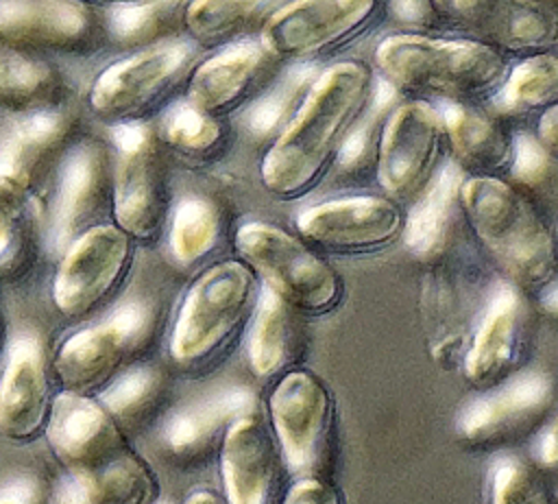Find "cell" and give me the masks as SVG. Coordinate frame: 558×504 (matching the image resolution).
I'll use <instances>...</instances> for the list:
<instances>
[{
  "label": "cell",
  "mask_w": 558,
  "mask_h": 504,
  "mask_svg": "<svg viewBox=\"0 0 558 504\" xmlns=\"http://www.w3.org/2000/svg\"><path fill=\"white\" fill-rule=\"evenodd\" d=\"M377 94L373 63L344 59L320 70L296 113L262 157L264 188L283 201L314 190L338 164L344 142L373 109Z\"/></svg>",
  "instance_id": "6da1fadb"
},
{
  "label": "cell",
  "mask_w": 558,
  "mask_h": 504,
  "mask_svg": "<svg viewBox=\"0 0 558 504\" xmlns=\"http://www.w3.org/2000/svg\"><path fill=\"white\" fill-rule=\"evenodd\" d=\"M458 207L473 238L521 292L558 279V231L541 205L508 177H464Z\"/></svg>",
  "instance_id": "7a4b0ae2"
},
{
  "label": "cell",
  "mask_w": 558,
  "mask_h": 504,
  "mask_svg": "<svg viewBox=\"0 0 558 504\" xmlns=\"http://www.w3.org/2000/svg\"><path fill=\"white\" fill-rule=\"evenodd\" d=\"M510 59L466 37L390 33L373 50V68L397 94L447 105H490L501 92Z\"/></svg>",
  "instance_id": "3957f363"
},
{
  "label": "cell",
  "mask_w": 558,
  "mask_h": 504,
  "mask_svg": "<svg viewBox=\"0 0 558 504\" xmlns=\"http://www.w3.org/2000/svg\"><path fill=\"white\" fill-rule=\"evenodd\" d=\"M46 439L89 504H150L157 482L129 447L113 415L83 393L52 399Z\"/></svg>",
  "instance_id": "277c9868"
},
{
  "label": "cell",
  "mask_w": 558,
  "mask_h": 504,
  "mask_svg": "<svg viewBox=\"0 0 558 504\" xmlns=\"http://www.w3.org/2000/svg\"><path fill=\"white\" fill-rule=\"evenodd\" d=\"M235 249L264 279V286L303 314L331 312L344 292L338 271L305 240L286 229L253 220L235 231Z\"/></svg>",
  "instance_id": "5b68a950"
},
{
  "label": "cell",
  "mask_w": 558,
  "mask_h": 504,
  "mask_svg": "<svg viewBox=\"0 0 558 504\" xmlns=\"http://www.w3.org/2000/svg\"><path fill=\"white\" fill-rule=\"evenodd\" d=\"M255 271L244 260H222L205 268L183 297L170 353L181 364L211 358L240 327L257 299Z\"/></svg>",
  "instance_id": "8992f818"
},
{
  "label": "cell",
  "mask_w": 558,
  "mask_h": 504,
  "mask_svg": "<svg viewBox=\"0 0 558 504\" xmlns=\"http://www.w3.org/2000/svg\"><path fill=\"white\" fill-rule=\"evenodd\" d=\"M386 0H290L268 13L257 41L277 61H316L366 35Z\"/></svg>",
  "instance_id": "52a82bcc"
},
{
  "label": "cell",
  "mask_w": 558,
  "mask_h": 504,
  "mask_svg": "<svg viewBox=\"0 0 558 504\" xmlns=\"http://www.w3.org/2000/svg\"><path fill=\"white\" fill-rule=\"evenodd\" d=\"M375 177L386 196L416 201L447 166L440 107L410 98L399 103L375 137Z\"/></svg>",
  "instance_id": "ba28073f"
},
{
  "label": "cell",
  "mask_w": 558,
  "mask_h": 504,
  "mask_svg": "<svg viewBox=\"0 0 558 504\" xmlns=\"http://www.w3.org/2000/svg\"><path fill=\"white\" fill-rule=\"evenodd\" d=\"M194 52L196 44L192 39H166L109 63L89 85V111L109 127L142 122L192 70Z\"/></svg>",
  "instance_id": "9c48e42d"
},
{
  "label": "cell",
  "mask_w": 558,
  "mask_h": 504,
  "mask_svg": "<svg viewBox=\"0 0 558 504\" xmlns=\"http://www.w3.org/2000/svg\"><path fill=\"white\" fill-rule=\"evenodd\" d=\"M427 11L460 37L506 59L558 52V9L543 0H425Z\"/></svg>",
  "instance_id": "30bf717a"
},
{
  "label": "cell",
  "mask_w": 558,
  "mask_h": 504,
  "mask_svg": "<svg viewBox=\"0 0 558 504\" xmlns=\"http://www.w3.org/2000/svg\"><path fill=\"white\" fill-rule=\"evenodd\" d=\"M116 151L111 199L116 225L133 240H150L168 212V172L155 127L124 122L109 129Z\"/></svg>",
  "instance_id": "8fae6325"
},
{
  "label": "cell",
  "mask_w": 558,
  "mask_h": 504,
  "mask_svg": "<svg viewBox=\"0 0 558 504\" xmlns=\"http://www.w3.org/2000/svg\"><path fill=\"white\" fill-rule=\"evenodd\" d=\"M133 238L118 225H92L63 253L52 279V301L70 319L105 303L126 277Z\"/></svg>",
  "instance_id": "7c38bea8"
},
{
  "label": "cell",
  "mask_w": 558,
  "mask_h": 504,
  "mask_svg": "<svg viewBox=\"0 0 558 504\" xmlns=\"http://www.w3.org/2000/svg\"><path fill=\"white\" fill-rule=\"evenodd\" d=\"M155 327V308L144 299L118 305L105 321L74 332L54 358L65 391L87 393L109 380Z\"/></svg>",
  "instance_id": "4fadbf2b"
},
{
  "label": "cell",
  "mask_w": 558,
  "mask_h": 504,
  "mask_svg": "<svg viewBox=\"0 0 558 504\" xmlns=\"http://www.w3.org/2000/svg\"><path fill=\"white\" fill-rule=\"evenodd\" d=\"M296 229L323 251L360 255L401 240L405 212L386 194H351L301 209Z\"/></svg>",
  "instance_id": "5bb4252c"
},
{
  "label": "cell",
  "mask_w": 558,
  "mask_h": 504,
  "mask_svg": "<svg viewBox=\"0 0 558 504\" xmlns=\"http://www.w3.org/2000/svg\"><path fill=\"white\" fill-rule=\"evenodd\" d=\"M554 399L547 371L525 369L466 401L456 415L458 436L475 447L504 441L534 423Z\"/></svg>",
  "instance_id": "9a60e30c"
},
{
  "label": "cell",
  "mask_w": 558,
  "mask_h": 504,
  "mask_svg": "<svg viewBox=\"0 0 558 504\" xmlns=\"http://www.w3.org/2000/svg\"><path fill=\"white\" fill-rule=\"evenodd\" d=\"M331 395L310 371L286 373L270 395V419L288 467L312 473L318 465L329 425Z\"/></svg>",
  "instance_id": "2e32d148"
},
{
  "label": "cell",
  "mask_w": 558,
  "mask_h": 504,
  "mask_svg": "<svg viewBox=\"0 0 558 504\" xmlns=\"http://www.w3.org/2000/svg\"><path fill=\"white\" fill-rule=\"evenodd\" d=\"M525 323L523 292L506 279L495 284L462 358L464 380L480 391H488L510 377L521 358Z\"/></svg>",
  "instance_id": "e0dca14e"
},
{
  "label": "cell",
  "mask_w": 558,
  "mask_h": 504,
  "mask_svg": "<svg viewBox=\"0 0 558 504\" xmlns=\"http://www.w3.org/2000/svg\"><path fill=\"white\" fill-rule=\"evenodd\" d=\"M109 185V155L98 140H81L65 151L50 205V247L63 253L102 207Z\"/></svg>",
  "instance_id": "ac0fdd59"
},
{
  "label": "cell",
  "mask_w": 558,
  "mask_h": 504,
  "mask_svg": "<svg viewBox=\"0 0 558 504\" xmlns=\"http://www.w3.org/2000/svg\"><path fill=\"white\" fill-rule=\"evenodd\" d=\"M74 116L68 107L44 105L24 111L0 131V196L17 199L39 179L70 137Z\"/></svg>",
  "instance_id": "d6986e66"
},
{
  "label": "cell",
  "mask_w": 558,
  "mask_h": 504,
  "mask_svg": "<svg viewBox=\"0 0 558 504\" xmlns=\"http://www.w3.org/2000/svg\"><path fill=\"white\" fill-rule=\"evenodd\" d=\"M96 22L78 0H0V44L20 50H83Z\"/></svg>",
  "instance_id": "ffe728a7"
},
{
  "label": "cell",
  "mask_w": 558,
  "mask_h": 504,
  "mask_svg": "<svg viewBox=\"0 0 558 504\" xmlns=\"http://www.w3.org/2000/svg\"><path fill=\"white\" fill-rule=\"evenodd\" d=\"M275 63L277 59L257 39L222 46L192 65L185 98L198 109L225 118L255 94Z\"/></svg>",
  "instance_id": "44dd1931"
},
{
  "label": "cell",
  "mask_w": 558,
  "mask_h": 504,
  "mask_svg": "<svg viewBox=\"0 0 558 504\" xmlns=\"http://www.w3.org/2000/svg\"><path fill=\"white\" fill-rule=\"evenodd\" d=\"M447 153L464 177H510L517 133L490 105L440 107Z\"/></svg>",
  "instance_id": "7402d4cb"
},
{
  "label": "cell",
  "mask_w": 558,
  "mask_h": 504,
  "mask_svg": "<svg viewBox=\"0 0 558 504\" xmlns=\"http://www.w3.org/2000/svg\"><path fill=\"white\" fill-rule=\"evenodd\" d=\"M50 382L41 340L22 334L9 345L0 375V434L11 441H31L50 417Z\"/></svg>",
  "instance_id": "603a6c76"
},
{
  "label": "cell",
  "mask_w": 558,
  "mask_h": 504,
  "mask_svg": "<svg viewBox=\"0 0 558 504\" xmlns=\"http://www.w3.org/2000/svg\"><path fill=\"white\" fill-rule=\"evenodd\" d=\"M421 319L429 340L432 356L438 362H456L464 358L469 345V327L473 329V295L464 286L458 271L438 266L429 271L421 286Z\"/></svg>",
  "instance_id": "cb8c5ba5"
},
{
  "label": "cell",
  "mask_w": 558,
  "mask_h": 504,
  "mask_svg": "<svg viewBox=\"0 0 558 504\" xmlns=\"http://www.w3.org/2000/svg\"><path fill=\"white\" fill-rule=\"evenodd\" d=\"M220 469L229 504H268L275 449L259 419L246 415L229 425L222 441Z\"/></svg>",
  "instance_id": "d4e9b609"
},
{
  "label": "cell",
  "mask_w": 558,
  "mask_h": 504,
  "mask_svg": "<svg viewBox=\"0 0 558 504\" xmlns=\"http://www.w3.org/2000/svg\"><path fill=\"white\" fill-rule=\"evenodd\" d=\"M255 406V395L244 386H229L205 395L170 415L163 425V441L174 452H187L209 441L225 423L246 417Z\"/></svg>",
  "instance_id": "484cf974"
},
{
  "label": "cell",
  "mask_w": 558,
  "mask_h": 504,
  "mask_svg": "<svg viewBox=\"0 0 558 504\" xmlns=\"http://www.w3.org/2000/svg\"><path fill=\"white\" fill-rule=\"evenodd\" d=\"M464 175L453 166L447 164L440 175L432 181V185L412 203L410 212H405V229H403V244L416 257H434L440 253L453 212L458 207V188Z\"/></svg>",
  "instance_id": "4316f807"
},
{
  "label": "cell",
  "mask_w": 558,
  "mask_h": 504,
  "mask_svg": "<svg viewBox=\"0 0 558 504\" xmlns=\"http://www.w3.org/2000/svg\"><path fill=\"white\" fill-rule=\"evenodd\" d=\"M155 131L166 148L192 161L214 159L229 142L227 120L198 109L187 98L172 103L161 113Z\"/></svg>",
  "instance_id": "83f0119b"
},
{
  "label": "cell",
  "mask_w": 558,
  "mask_h": 504,
  "mask_svg": "<svg viewBox=\"0 0 558 504\" xmlns=\"http://www.w3.org/2000/svg\"><path fill=\"white\" fill-rule=\"evenodd\" d=\"M558 105V52H541L517 59L490 107L510 118L545 113Z\"/></svg>",
  "instance_id": "f1b7e54d"
},
{
  "label": "cell",
  "mask_w": 558,
  "mask_h": 504,
  "mask_svg": "<svg viewBox=\"0 0 558 504\" xmlns=\"http://www.w3.org/2000/svg\"><path fill=\"white\" fill-rule=\"evenodd\" d=\"M296 338L294 310L270 288H262L248 332L251 369L268 377L277 373L292 356Z\"/></svg>",
  "instance_id": "f546056e"
},
{
  "label": "cell",
  "mask_w": 558,
  "mask_h": 504,
  "mask_svg": "<svg viewBox=\"0 0 558 504\" xmlns=\"http://www.w3.org/2000/svg\"><path fill=\"white\" fill-rule=\"evenodd\" d=\"M272 0H187L183 28L196 46H229L268 17Z\"/></svg>",
  "instance_id": "4dcf8cb0"
},
{
  "label": "cell",
  "mask_w": 558,
  "mask_h": 504,
  "mask_svg": "<svg viewBox=\"0 0 558 504\" xmlns=\"http://www.w3.org/2000/svg\"><path fill=\"white\" fill-rule=\"evenodd\" d=\"M187 0H144L111 7L107 15V33L118 46L137 50L172 39L177 22L183 24Z\"/></svg>",
  "instance_id": "1f68e13d"
},
{
  "label": "cell",
  "mask_w": 558,
  "mask_h": 504,
  "mask_svg": "<svg viewBox=\"0 0 558 504\" xmlns=\"http://www.w3.org/2000/svg\"><path fill=\"white\" fill-rule=\"evenodd\" d=\"M57 85L54 70L28 50L0 46V105L31 111L44 107Z\"/></svg>",
  "instance_id": "d6a6232c"
},
{
  "label": "cell",
  "mask_w": 558,
  "mask_h": 504,
  "mask_svg": "<svg viewBox=\"0 0 558 504\" xmlns=\"http://www.w3.org/2000/svg\"><path fill=\"white\" fill-rule=\"evenodd\" d=\"M220 238V212L203 196L183 199L170 218L168 244L172 257L183 264H196L207 257Z\"/></svg>",
  "instance_id": "836d02e7"
},
{
  "label": "cell",
  "mask_w": 558,
  "mask_h": 504,
  "mask_svg": "<svg viewBox=\"0 0 558 504\" xmlns=\"http://www.w3.org/2000/svg\"><path fill=\"white\" fill-rule=\"evenodd\" d=\"M318 72L310 65H299L279 79L264 96L255 98L248 109L246 127L255 137H277L303 103Z\"/></svg>",
  "instance_id": "e575fe53"
},
{
  "label": "cell",
  "mask_w": 558,
  "mask_h": 504,
  "mask_svg": "<svg viewBox=\"0 0 558 504\" xmlns=\"http://www.w3.org/2000/svg\"><path fill=\"white\" fill-rule=\"evenodd\" d=\"M490 504H558L541 469L519 458H501L490 471Z\"/></svg>",
  "instance_id": "d590c367"
},
{
  "label": "cell",
  "mask_w": 558,
  "mask_h": 504,
  "mask_svg": "<svg viewBox=\"0 0 558 504\" xmlns=\"http://www.w3.org/2000/svg\"><path fill=\"white\" fill-rule=\"evenodd\" d=\"M525 192L558 207V159L547 155L534 133L517 135V151L510 177Z\"/></svg>",
  "instance_id": "8d00e7d4"
},
{
  "label": "cell",
  "mask_w": 558,
  "mask_h": 504,
  "mask_svg": "<svg viewBox=\"0 0 558 504\" xmlns=\"http://www.w3.org/2000/svg\"><path fill=\"white\" fill-rule=\"evenodd\" d=\"M159 388V373L153 367H133L109 384L102 404L111 415H133L153 401Z\"/></svg>",
  "instance_id": "74e56055"
},
{
  "label": "cell",
  "mask_w": 558,
  "mask_h": 504,
  "mask_svg": "<svg viewBox=\"0 0 558 504\" xmlns=\"http://www.w3.org/2000/svg\"><path fill=\"white\" fill-rule=\"evenodd\" d=\"M283 504H342V497L331 484L305 476L290 487Z\"/></svg>",
  "instance_id": "f35d334b"
},
{
  "label": "cell",
  "mask_w": 558,
  "mask_h": 504,
  "mask_svg": "<svg viewBox=\"0 0 558 504\" xmlns=\"http://www.w3.org/2000/svg\"><path fill=\"white\" fill-rule=\"evenodd\" d=\"M20 251H22L20 225H17L7 199L0 196V271L13 266Z\"/></svg>",
  "instance_id": "ab89813d"
},
{
  "label": "cell",
  "mask_w": 558,
  "mask_h": 504,
  "mask_svg": "<svg viewBox=\"0 0 558 504\" xmlns=\"http://www.w3.org/2000/svg\"><path fill=\"white\" fill-rule=\"evenodd\" d=\"M534 463L543 469H558V412L545 423L532 445Z\"/></svg>",
  "instance_id": "60d3db41"
},
{
  "label": "cell",
  "mask_w": 558,
  "mask_h": 504,
  "mask_svg": "<svg viewBox=\"0 0 558 504\" xmlns=\"http://www.w3.org/2000/svg\"><path fill=\"white\" fill-rule=\"evenodd\" d=\"M534 137L547 155L558 159V105L538 116Z\"/></svg>",
  "instance_id": "b9f144b4"
},
{
  "label": "cell",
  "mask_w": 558,
  "mask_h": 504,
  "mask_svg": "<svg viewBox=\"0 0 558 504\" xmlns=\"http://www.w3.org/2000/svg\"><path fill=\"white\" fill-rule=\"evenodd\" d=\"M35 487L28 480L15 482L0 491V504H33Z\"/></svg>",
  "instance_id": "7bdbcfd3"
},
{
  "label": "cell",
  "mask_w": 558,
  "mask_h": 504,
  "mask_svg": "<svg viewBox=\"0 0 558 504\" xmlns=\"http://www.w3.org/2000/svg\"><path fill=\"white\" fill-rule=\"evenodd\" d=\"M395 13L405 22H418L427 11L425 0H390Z\"/></svg>",
  "instance_id": "ee69618b"
},
{
  "label": "cell",
  "mask_w": 558,
  "mask_h": 504,
  "mask_svg": "<svg viewBox=\"0 0 558 504\" xmlns=\"http://www.w3.org/2000/svg\"><path fill=\"white\" fill-rule=\"evenodd\" d=\"M541 305L545 312L558 316V279L541 292Z\"/></svg>",
  "instance_id": "f6af8a7d"
},
{
  "label": "cell",
  "mask_w": 558,
  "mask_h": 504,
  "mask_svg": "<svg viewBox=\"0 0 558 504\" xmlns=\"http://www.w3.org/2000/svg\"><path fill=\"white\" fill-rule=\"evenodd\" d=\"M183 504H222V502L214 493H209V491H196Z\"/></svg>",
  "instance_id": "bcb514c9"
},
{
  "label": "cell",
  "mask_w": 558,
  "mask_h": 504,
  "mask_svg": "<svg viewBox=\"0 0 558 504\" xmlns=\"http://www.w3.org/2000/svg\"><path fill=\"white\" fill-rule=\"evenodd\" d=\"M59 504H89V500H87L85 493L76 487V489H72L70 493H65Z\"/></svg>",
  "instance_id": "7dc6e473"
},
{
  "label": "cell",
  "mask_w": 558,
  "mask_h": 504,
  "mask_svg": "<svg viewBox=\"0 0 558 504\" xmlns=\"http://www.w3.org/2000/svg\"><path fill=\"white\" fill-rule=\"evenodd\" d=\"M78 2H100L109 7H118V4H131V2H144V0H78Z\"/></svg>",
  "instance_id": "c3c4849f"
},
{
  "label": "cell",
  "mask_w": 558,
  "mask_h": 504,
  "mask_svg": "<svg viewBox=\"0 0 558 504\" xmlns=\"http://www.w3.org/2000/svg\"><path fill=\"white\" fill-rule=\"evenodd\" d=\"M543 2H547V4H551V7L558 9V0H543Z\"/></svg>",
  "instance_id": "681fc988"
},
{
  "label": "cell",
  "mask_w": 558,
  "mask_h": 504,
  "mask_svg": "<svg viewBox=\"0 0 558 504\" xmlns=\"http://www.w3.org/2000/svg\"><path fill=\"white\" fill-rule=\"evenodd\" d=\"M0 349H2V325H0Z\"/></svg>",
  "instance_id": "f907efd6"
}]
</instances>
